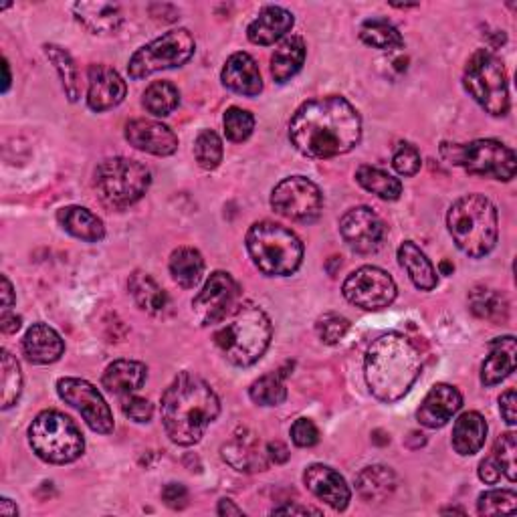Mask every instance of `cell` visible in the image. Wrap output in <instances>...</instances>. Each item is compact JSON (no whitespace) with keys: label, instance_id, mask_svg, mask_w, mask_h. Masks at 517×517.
Instances as JSON below:
<instances>
[{"label":"cell","instance_id":"obj_16","mask_svg":"<svg viewBox=\"0 0 517 517\" xmlns=\"http://www.w3.org/2000/svg\"><path fill=\"white\" fill-rule=\"evenodd\" d=\"M340 233L346 245L362 255L376 253L386 239V227L382 219L368 206L350 209L340 221Z\"/></svg>","mask_w":517,"mask_h":517},{"label":"cell","instance_id":"obj_30","mask_svg":"<svg viewBox=\"0 0 517 517\" xmlns=\"http://www.w3.org/2000/svg\"><path fill=\"white\" fill-rule=\"evenodd\" d=\"M398 263L408 273V277L412 283H415V287H419L423 291H433L437 287V283H439L437 269L427 259V255L412 241H404L398 247Z\"/></svg>","mask_w":517,"mask_h":517},{"label":"cell","instance_id":"obj_11","mask_svg":"<svg viewBox=\"0 0 517 517\" xmlns=\"http://www.w3.org/2000/svg\"><path fill=\"white\" fill-rule=\"evenodd\" d=\"M196 41L188 29H174L138 49L130 63L128 73L132 79H144L162 69L182 67L192 59Z\"/></svg>","mask_w":517,"mask_h":517},{"label":"cell","instance_id":"obj_53","mask_svg":"<svg viewBox=\"0 0 517 517\" xmlns=\"http://www.w3.org/2000/svg\"><path fill=\"white\" fill-rule=\"evenodd\" d=\"M21 318L11 314V312H5L3 318H0V330H3L5 334H17L21 330Z\"/></svg>","mask_w":517,"mask_h":517},{"label":"cell","instance_id":"obj_35","mask_svg":"<svg viewBox=\"0 0 517 517\" xmlns=\"http://www.w3.org/2000/svg\"><path fill=\"white\" fill-rule=\"evenodd\" d=\"M471 312L491 324H501L509 316V303L505 295L491 287H475L469 295Z\"/></svg>","mask_w":517,"mask_h":517},{"label":"cell","instance_id":"obj_28","mask_svg":"<svg viewBox=\"0 0 517 517\" xmlns=\"http://www.w3.org/2000/svg\"><path fill=\"white\" fill-rule=\"evenodd\" d=\"M128 289L142 312L150 316H166V312L170 309V297L150 273H144V271L132 273L128 281Z\"/></svg>","mask_w":517,"mask_h":517},{"label":"cell","instance_id":"obj_57","mask_svg":"<svg viewBox=\"0 0 517 517\" xmlns=\"http://www.w3.org/2000/svg\"><path fill=\"white\" fill-rule=\"evenodd\" d=\"M217 513H219V515H227V517H229V515H245L243 509L237 507L231 499H221V501H219V507H217Z\"/></svg>","mask_w":517,"mask_h":517},{"label":"cell","instance_id":"obj_34","mask_svg":"<svg viewBox=\"0 0 517 517\" xmlns=\"http://www.w3.org/2000/svg\"><path fill=\"white\" fill-rule=\"evenodd\" d=\"M170 275L172 279L184 287V289H192L200 283L202 273H204V259L200 255V251H196L194 247H178L172 255H170Z\"/></svg>","mask_w":517,"mask_h":517},{"label":"cell","instance_id":"obj_59","mask_svg":"<svg viewBox=\"0 0 517 517\" xmlns=\"http://www.w3.org/2000/svg\"><path fill=\"white\" fill-rule=\"evenodd\" d=\"M3 73H5V79H3V93H7V91L11 89V81H13V77H11V67H9V61H7V59H3Z\"/></svg>","mask_w":517,"mask_h":517},{"label":"cell","instance_id":"obj_9","mask_svg":"<svg viewBox=\"0 0 517 517\" xmlns=\"http://www.w3.org/2000/svg\"><path fill=\"white\" fill-rule=\"evenodd\" d=\"M463 85L487 114L503 118L509 112L507 73L501 59L491 51L481 49L467 61Z\"/></svg>","mask_w":517,"mask_h":517},{"label":"cell","instance_id":"obj_43","mask_svg":"<svg viewBox=\"0 0 517 517\" xmlns=\"http://www.w3.org/2000/svg\"><path fill=\"white\" fill-rule=\"evenodd\" d=\"M517 495L511 489H491L479 495L477 511L479 515H499V513H515Z\"/></svg>","mask_w":517,"mask_h":517},{"label":"cell","instance_id":"obj_49","mask_svg":"<svg viewBox=\"0 0 517 517\" xmlns=\"http://www.w3.org/2000/svg\"><path fill=\"white\" fill-rule=\"evenodd\" d=\"M291 441L301 447V449H309L320 443V431L316 427L314 421L309 419H297L291 427Z\"/></svg>","mask_w":517,"mask_h":517},{"label":"cell","instance_id":"obj_45","mask_svg":"<svg viewBox=\"0 0 517 517\" xmlns=\"http://www.w3.org/2000/svg\"><path fill=\"white\" fill-rule=\"evenodd\" d=\"M515 453H517V441H515V433H505L497 439L495 449H493V459L499 465L501 473L515 483L517 477V463H515Z\"/></svg>","mask_w":517,"mask_h":517},{"label":"cell","instance_id":"obj_33","mask_svg":"<svg viewBox=\"0 0 517 517\" xmlns=\"http://www.w3.org/2000/svg\"><path fill=\"white\" fill-rule=\"evenodd\" d=\"M358 493L368 503H380L388 499L396 489V475L390 467L372 465L366 467L356 479Z\"/></svg>","mask_w":517,"mask_h":517},{"label":"cell","instance_id":"obj_2","mask_svg":"<svg viewBox=\"0 0 517 517\" xmlns=\"http://www.w3.org/2000/svg\"><path fill=\"white\" fill-rule=\"evenodd\" d=\"M160 415L170 441L180 447H192L221 415V400L211 384L182 372L166 388Z\"/></svg>","mask_w":517,"mask_h":517},{"label":"cell","instance_id":"obj_36","mask_svg":"<svg viewBox=\"0 0 517 517\" xmlns=\"http://www.w3.org/2000/svg\"><path fill=\"white\" fill-rule=\"evenodd\" d=\"M43 49H45L47 59L55 65V69L61 77L67 99L71 103H75L81 97V81H79V71H77L73 57L59 45H45Z\"/></svg>","mask_w":517,"mask_h":517},{"label":"cell","instance_id":"obj_26","mask_svg":"<svg viewBox=\"0 0 517 517\" xmlns=\"http://www.w3.org/2000/svg\"><path fill=\"white\" fill-rule=\"evenodd\" d=\"M73 13L75 19L93 35H112L124 23L120 5L112 3H77L73 5Z\"/></svg>","mask_w":517,"mask_h":517},{"label":"cell","instance_id":"obj_6","mask_svg":"<svg viewBox=\"0 0 517 517\" xmlns=\"http://www.w3.org/2000/svg\"><path fill=\"white\" fill-rule=\"evenodd\" d=\"M247 251L255 267L269 277L293 275L303 261L299 237L271 221L255 223L247 233Z\"/></svg>","mask_w":517,"mask_h":517},{"label":"cell","instance_id":"obj_50","mask_svg":"<svg viewBox=\"0 0 517 517\" xmlns=\"http://www.w3.org/2000/svg\"><path fill=\"white\" fill-rule=\"evenodd\" d=\"M499 410H501V417L503 421L513 427L517 423V394L513 388L505 390L499 398Z\"/></svg>","mask_w":517,"mask_h":517},{"label":"cell","instance_id":"obj_7","mask_svg":"<svg viewBox=\"0 0 517 517\" xmlns=\"http://www.w3.org/2000/svg\"><path fill=\"white\" fill-rule=\"evenodd\" d=\"M29 445L39 459L53 465L77 461L85 451L79 427L59 410H43L29 427Z\"/></svg>","mask_w":517,"mask_h":517},{"label":"cell","instance_id":"obj_52","mask_svg":"<svg viewBox=\"0 0 517 517\" xmlns=\"http://www.w3.org/2000/svg\"><path fill=\"white\" fill-rule=\"evenodd\" d=\"M501 475H503V473H501V469H499V465L495 463L493 457L481 461V465H479V479H481L483 483L495 485V483H499Z\"/></svg>","mask_w":517,"mask_h":517},{"label":"cell","instance_id":"obj_4","mask_svg":"<svg viewBox=\"0 0 517 517\" xmlns=\"http://www.w3.org/2000/svg\"><path fill=\"white\" fill-rule=\"evenodd\" d=\"M269 316L251 301H241L235 312L215 332V346L235 366L247 368L263 358L271 344Z\"/></svg>","mask_w":517,"mask_h":517},{"label":"cell","instance_id":"obj_58","mask_svg":"<svg viewBox=\"0 0 517 517\" xmlns=\"http://www.w3.org/2000/svg\"><path fill=\"white\" fill-rule=\"evenodd\" d=\"M0 515L17 517L19 515V507L9 497H3V499H0Z\"/></svg>","mask_w":517,"mask_h":517},{"label":"cell","instance_id":"obj_54","mask_svg":"<svg viewBox=\"0 0 517 517\" xmlns=\"http://www.w3.org/2000/svg\"><path fill=\"white\" fill-rule=\"evenodd\" d=\"M305 515V513H316V515H320L322 511L320 509H316V507H301V505H281V507H275L273 509V515Z\"/></svg>","mask_w":517,"mask_h":517},{"label":"cell","instance_id":"obj_1","mask_svg":"<svg viewBox=\"0 0 517 517\" xmlns=\"http://www.w3.org/2000/svg\"><path fill=\"white\" fill-rule=\"evenodd\" d=\"M289 140L307 158L328 160L352 152L362 140V118L340 95L305 101L289 122Z\"/></svg>","mask_w":517,"mask_h":517},{"label":"cell","instance_id":"obj_39","mask_svg":"<svg viewBox=\"0 0 517 517\" xmlns=\"http://www.w3.org/2000/svg\"><path fill=\"white\" fill-rule=\"evenodd\" d=\"M144 108L156 116V118H166L170 116L180 103V91L168 83V81H154L146 91H144Z\"/></svg>","mask_w":517,"mask_h":517},{"label":"cell","instance_id":"obj_48","mask_svg":"<svg viewBox=\"0 0 517 517\" xmlns=\"http://www.w3.org/2000/svg\"><path fill=\"white\" fill-rule=\"evenodd\" d=\"M122 410L128 419H132L134 423H150L152 415H154V406L150 400L140 398V396H124L122 398Z\"/></svg>","mask_w":517,"mask_h":517},{"label":"cell","instance_id":"obj_22","mask_svg":"<svg viewBox=\"0 0 517 517\" xmlns=\"http://www.w3.org/2000/svg\"><path fill=\"white\" fill-rule=\"evenodd\" d=\"M23 352L29 362L47 366L63 356L65 342L51 326L33 324L23 338Z\"/></svg>","mask_w":517,"mask_h":517},{"label":"cell","instance_id":"obj_8","mask_svg":"<svg viewBox=\"0 0 517 517\" xmlns=\"http://www.w3.org/2000/svg\"><path fill=\"white\" fill-rule=\"evenodd\" d=\"M150 170L130 158L103 160L95 170V188L99 198L112 209H128L150 188Z\"/></svg>","mask_w":517,"mask_h":517},{"label":"cell","instance_id":"obj_37","mask_svg":"<svg viewBox=\"0 0 517 517\" xmlns=\"http://www.w3.org/2000/svg\"><path fill=\"white\" fill-rule=\"evenodd\" d=\"M356 180L364 190L376 194L382 200H398L402 194V182L374 166H360Z\"/></svg>","mask_w":517,"mask_h":517},{"label":"cell","instance_id":"obj_56","mask_svg":"<svg viewBox=\"0 0 517 517\" xmlns=\"http://www.w3.org/2000/svg\"><path fill=\"white\" fill-rule=\"evenodd\" d=\"M267 457L275 463H285L289 459V451L285 445L281 443H269L267 445Z\"/></svg>","mask_w":517,"mask_h":517},{"label":"cell","instance_id":"obj_25","mask_svg":"<svg viewBox=\"0 0 517 517\" xmlns=\"http://www.w3.org/2000/svg\"><path fill=\"white\" fill-rule=\"evenodd\" d=\"M515 354L517 344L513 336L495 338L489 344V356L481 366V384L495 386L503 382L507 376H511V372L515 370Z\"/></svg>","mask_w":517,"mask_h":517},{"label":"cell","instance_id":"obj_27","mask_svg":"<svg viewBox=\"0 0 517 517\" xmlns=\"http://www.w3.org/2000/svg\"><path fill=\"white\" fill-rule=\"evenodd\" d=\"M148 378V368L136 360H118L103 372L101 384L108 392L124 398L138 392Z\"/></svg>","mask_w":517,"mask_h":517},{"label":"cell","instance_id":"obj_12","mask_svg":"<svg viewBox=\"0 0 517 517\" xmlns=\"http://www.w3.org/2000/svg\"><path fill=\"white\" fill-rule=\"evenodd\" d=\"M273 211L295 223H314L324 211V194L305 176L281 180L271 192Z\"/></svg>","mask_w":517,"mask_h":517},{"label":"cell","instance_id":"obj_3","mask_svg":"<svg viewBox=\"0 0 517 517\" xmlns=\"http://www.w3.org/2000/svg\"><path fill=\"white\" fill-rule=\"evenodd\" d=\"M423 372L419 348L404 334H384L372 342L364 360L366 384L380 402H398Z\"/></svg>","mask_w":517,"mask_h":517},{"label":"cell","instance_id":"obj_32","mask_svg":"<svg viewBox=\"0 0 517 517\" xmlns=\"http://www.w3.org/2000/svg\"><path fill=\"white\" fill-rule=\"evenodd\" d=\"M305 41L297 35L287 37L271 55V75L277 83H285L295 77L305 61Z\"/></svg>","mask_w":517,"mask_h":517},{"label":"cell","instance_id":"obj_14","mask_svg":"<svg viewBox=\"0 0 517 517\" xmlns=\"http://www.w3.org/2000/svg\"><path fill=\"white\" fill-rule=\"evenodd\" d=\"M57 394L79 412L93 433L110 435L114 431L110 404L91 382L81 378H61L57 382Z\"/></svg>","mask_w":517,"mask_h":517},{"label":"cell","instance_id":"obj_44","mask_svg":"<svg viewBox=\"0 0 517 517\" xmlns=\"http://www.w3.org/2000/svg\"><path fill=\"white\" fill-rule=\"evenodd\" d=\"M223 126H225V134L231 142H245L251 138L253 130H255V118L251 112L247 110H241V108H229L225 112V120H223Z\"/></svg>","mask_w":517,"mask_h":517},{"label":"cell","instance_id":"obj_46","mask_svg":"<svg viewBox=\"0 0 517 517\" xmlns=\"http://www.w3.org/2000/svg\"><path fill=\"white\" fill-rule=\"evenodd\" d=\"M348 330H350V322L340 314H324L316 324V332L320 340L328 346H334L340 340H344Z\"/></svg>","mask_w":517,"mask_h":517},{"label":"cell","instance_id":"obj_21","mask_svg":"<svg viewBox=\"0 0 517 517\" xmlns=\"http://www.w3.org/2000/svg\"><path fill=\"white\" fill-rule=\"evenodd\" d=\"M223 85L239 95L255 97L263 91L261 71L249 53H235L227 59L223 73Z\"/></svg>","mask_w":517,"mask_h":517},{"label":"cell","instance_id":"obj_5","mask_svg":"<svg viewBox=\"0 0 517 517\" xmlns=\"http://www.w3.org/2000/svg\"><path fill=\"white\" fill-rule=\"evenodd\" d=\"M447 227L459 251L481 259L497 245L499 221L495 204L483 194H465L449 209Z\"/></svg>","mask_w":517,"mask_h":517},{"label":"cell","instance_id":"obj_55","mask_svg":"<svg viewBox=\"0 0 517 517\" xmlns=\"http://www.w3.org/2000/svg\"><path fill=\"white\" fill-rule=\"evenodd\" d=\"M0 283H3V291L0 293H3V314H5V312H11V307L15 303V291H13V285L7 275L0 277Z\"/></svg>","mask_w":517,"mask_h":517},{"label":"cell","instance_id":"obj_31","mask_svg":"<svg viewBox=\"0 0 517 517\" xmlns=\"http://www.w3.org/2000/svg\"><path fill=\"white\" fill-rule=\"evenodd\" d=\"M487 439V423L479 412H463L453 427V449L461 457H471L481 451Z\"/></svg>","mask_w":517,"mask_h":517},{"label":"cell","instance_id":"obj_40","mask_svg":"<svg viewBox=\"0 0 517 517\" xmlns=\"http://www.w3.org/2000/svg\"><path fill=\"white\" fill-rule=\"evenodd\" d=\"M249 396L259 406H279L287 398V388L283 384V374H265L255 380L249 388Z\"/></svg>","mask_w":517,"mask_h":517},{"label":"cell","instance_id":"obj_51","mask_svg":"<svg viewBox=\"0 0 517 517\" xmlns=\"http://www.w3.org/2000/svg\"><path fill=\"white\" fill-rule=\"evenodd\" d=\"M162 499H164V503H166L168 507H172V509H182V507L186 505V501H188V491H186V487L180 485V483H168V485L164 487V491H162Z\"/></svg>","mask_w":517,"mask_h":517},{"label":"cell","instance_id":"obj_10","mask_svg":"<svg viewBox=\"0 0 517 517\" xmlns=\"http://www.w3.org/2000/svg\"><path fill=\"white\" fill-rule=\"evenodd\" d=\"M443 156L465 168L469 174L509 182L517 172V160L511 148L497 140H475L469 144H443Z\"/></svg>","mask_w":517,"mask_h":517},{"label":"cell","instance_id":"obj_42","mask_svg":"<svg viewBox=\"0 0 517 517\" xmlns=\"http://www.w3.org/2000/svg\"><path fill=\"white\" fill-rule=\"evenodd\" d=\"M194 158L200 168L215 170L223 162V142L213 130H202L194 140Z\"/></svg>","mask_w":517,"mask_h":517},{"label":"cell","instance_id":"obj_15","mask_svg":"<svg viewBox=\"0 0 517 517\" xmlns=\"http://www.w3.org/2000/svg\"><path fill=\"white\" fill-rule=\"evenodd\" d=\"M344 297L366 312H378L396 299L394 279L380 267H360L344 281Z\"/></svg>","mask_w":517,"mask_h":517},{"label":"cell","instance_id":"obj_24","mask_svg":"<svg viewBox=\"0 0 517 517\" xmlns=\"http://www.w3.org/2000/svg\"><path fill=\"white\" fill-rule=\"evenodd\" d=\"M293 15L283 7H265L249 25L247 37L253 45H273L293 29Z\"/></svg>","mask_w":517,"mask_h":517},{"label":"cell","instance_id":"obj_20","mask_svg":"<svg viewBox=\"0 0 517 517\" xmlns=\"http://www.w3.org/2000/svg\"><path fill=\"white\" fill-rule=\"evenodd\" d=\"M126 140L140 152L154 156H172L178 150L176 134L156 120H134L126 126Z\"/></svg>","mask_w":517,"mask_h":517},{"label":"cell","instance_id":"obj_41","mask_svg":"<svg viewBox=\"0 0 517 517\" xmlns=\"http://www.w3.org/2000/svg\"><path fill=\"white\" fill-rule=\"evenodd\" d=\"M0 358H3V380H0V386H3V408L9 410L21 398L23 372L17 358L11 352L3 350V356Z\"/></svg>","mask_w":517,"mask_h":517},{"label":"cell","instance_id":"obj_47","mask_svg":"<svg viewBox=\"0 0 517 517\" xmlns=\"http://www.w3.org/2000/svg\"><path fill=\"white\" fill-rule=\"evenodd\" d=\"M421 164V152L412 144H400L392 156V166L400 176H415Z\"/></svg>","mask_w":517,"mask_h":517},{"label":"cell","instance_id":"obj_19","mask_svg":"<svg viewBox=\"0 0 517 517\" xmlns=\"http://www.w3.org/2000/svg\"><path fill=\"white\" fill-rule=\"evenodd\" d=\"M303 481L309 491L336 511H344L352 499L346 479L328 465L316 463L307 467V471L303 473Z\"/></svg>","mask_w":517,"mask_h":517},{"label":"cell","instance_id":"obj_29","mask_svg":"<svg viewBox=\"0 0 517 517\" xmlns=\"http://www.w3.org/2000/svg\"><path fill=\"white\" fill-rule=\"evenodd\" d=\"M57 221L65 229V233L87 243H97L106 237L103 221L89 209H85V206H65V209L57 213Z\"/></svg>","mask_w":517,"mask_h":517},{"label":"cell","instance_id":"obj_13","mask_svg":"<svg viewBox=\"0 0 517 517\" xmlns=\"http://www.w3.org/2000/svg\"><path fill=\"white\" fill-rule=\"evenodd\" d=\"M239 303L237 281L225 271H215L192 299V314L200 326H217L235 312Z\"/></svg>","mask_w":517,"mask_h":517},{"label":"cell","instance_id":"obj_23","mask_svg":"<svg viewBox=\"0 0 517 517\" xmlns=\"http://www.w3.org/2000/svg\"><path fill=\"white\" fill-rule=\"evenodd\" d=\"M223 459L237 471L257 473L267 469V449L261 447L259 439L249 433L235 435L223 447Z\"/></svg>","mask_w":517,"mask_h":517},{"label":"cell","instance_id":"obj_38","mask_svg":"<svg viewBox=\"0 0 517 517\" xmlns=\"http://www.w3.org/2000/svg\"><path fill=\"white\" fill-rule=\"evenodd\" d=\"M360 39L380 51H396L404 45L400 31L388 19H368L360 27Z\"/></svg>","mask_w":517,"mask_h":517},{"label":"cell","instance_id":"obj_17","mask_svg":"<svg viewBox=\"0 0 517 517\" xmlns=\"http://www.w3.org/2000/svg\"><path fill=\"white\" fill-rule=\"evenodd\" d=\"M128 93L122 75L108 65H91L87 69V106L101 114L114 110Z\"/></svg>","mask_w":517,"mask_h":517},{"label":"cell","instance_id":"obj_18","mask_svg":"<svg viewBox=\"0 0 517 517\" xmlns=\"http://www.w3.org/2000/svg\"><path fill=\"white\" fill-rule=\"evenodd\" d=\"M463 406L461 392L451 384H435L425 396L417 419L427 429H443Z\"/></svg>","mask_w":517,"mask_h":517}]
</instances>
